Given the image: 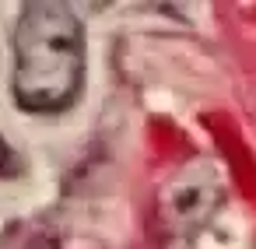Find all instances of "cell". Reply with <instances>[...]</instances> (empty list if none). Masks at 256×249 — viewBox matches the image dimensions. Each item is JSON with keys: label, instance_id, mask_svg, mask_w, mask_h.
<instances>
[{"label": "cell", "instance_id": "1", "mask_svg": "<svg viewBox=\"0 0 256 249\" xmlns=\"http://www.w3.org/2000/svg\"><path fill=\"white\" fill-rule=\"evenodd\" d=\"M84 81V28L67 4H25L14 32V102L50 116L74 106Z\"/></svg>", "mask_w": 256, "mask_h": 249}, {"label": "cell", "instance_id": "2", "mask_svg": "<svg viewBox=\"0 0 256 249\" xmlns=\"http://www.w3.org/2000/svg\"><path fill=\"white\" fill-rule=\"evenodd\" d=\"M22 168H25V158L0 137V179H14V176H22Z\"/></svg>", "mask_w": 256, "mask_h": 249}]
</instances>
